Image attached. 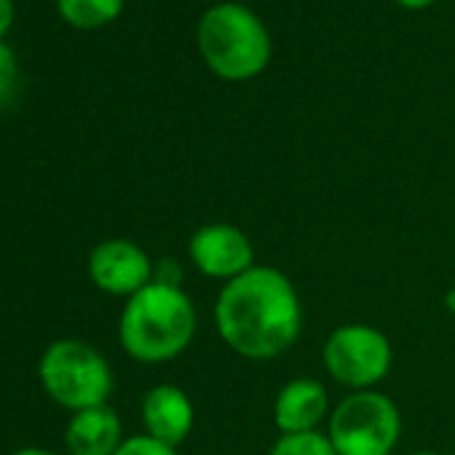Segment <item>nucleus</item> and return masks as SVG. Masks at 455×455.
Returning a JSON list of instances; mask_svg holds the SVG:
<instances>
[{
  "mask_svg": "<svg viewBox=\"0 0 455 455\" xmlns=\"http://www.w3.org/2000/svg\"><path fill=\"white\" fill-rule=\"evenodd\" d=\"M322 359L332 380L354 391H367L391 372L394 351L380 330L370 324H343L330 332Z\"/></svg>",
  "mask_w": 455,
  "mask_h": 455,
  "instance_id": "6",
  "label": "nucleus"
},
{
  "mask_svg": "<svg viewBox=\"0 0 455 455\" xmlns=\"http://www.w3.org/2000/svg\"><path fill=\"white\" fill-rule=\"evenodd\" d=\"M38 378L44 391L73 412L108 404L113 394V370L108 359L78 338L49 343L38 362Z\"/></svg>",
  "mask_w": 455,
  "mask_h": 455,
  "instance_id": "4",
  "label": "nucleus"
},
{
  "mask_svg": "<svg viewBox=\"0 0 455 455\" xmlns=\"http://www.w3.org/2000/svg\"><path fill=\"white\" fill-rule=\"evenodd\" d=\"M142 423H145V434L177 447L193 431L196 410L190 396L180 386L158 383L142 399Z\"/></svg>",
  "mask_w": 455,
  "mask_h": 455,
  "instance_id": "9",
  "label": "nucleus"
},
{
  "mask_svg": "<svg viewBox=\"0 0 455 455\" xmlns=\"http://www.w3.org/2000/svg\"><path fill=\"white\" fill-rule=\"evenodd\" d=\"M190 263L209 279L231 282L255 268V247L236 225L209 222L188 239Z\"/></svg>",
  "mask_w": 455,
  "mask_h": 455,
  "instance_id": "7",
  "label": "nucleus"
},
{
  "mask_svg": "<svg viewBox=\"0 0 455 455\" xmlns=\"http://www.w3.org/2000/svg\"><path fill=\"white\" fill-rule=\"evenodd\" d=\"M14 25V0H0V41L9 36Z\"/></svg>",
  "mask_w": 455,
  "mask_h": 455,
  "instance_id": "16",
  "label": "nucleus"
},
{
  "mask_svg": "<svg viewBox=\"0 0 455 455\" xmlns=\"http://www.w3.org/2000/svg\"><path fill=\"white\" fill-rule=\"evenodd\" d=\"M156 276V266L148 252L129 239H105L89 252V279L97 290L132 298L145 290Z\"/></svg>",
  "mask_w": 455,
  "mask_h": 455,
  "instance_id": "8",
  "label": "nucleus"
},
{
  "mask_svg": "<svg viewBox=\"0 0 455 455\" xmlns=\"http://www.w3.org/2000/svg\"><path fill=\"white\" fill-rule=\"evenodd\" d=\"M12 455H57V452H52L46 447H22V450H17Z\"/></svg>",
  "mask_w": 455,
  "mask_h": 455,
  "instance_id": "18",
  "label": "nucleus"
},
{
  "mask_svg": "<svg viewBox=\"0 0 455 455\" xmlns=\"http://www.w3.org/2000/svg\"><path fill=\"white\" fill-rule=\"evenodd\" d=\"M126 0H57L60 17L76 30H97L116 22Z\"/></svg>",
  "mask_w": 455,
  "mask_h": 455,
  "instance_id": "12",
  "label": "nucleus"
},
{
  "mask_svg": "<svg viewBox=\"0 0 455 455\" xmlns=\"http://www.w3.org/2000/svg\"><path fill=\"white\" fill-rule=\"evenodd\" d=\"M121 442L124 426L110 404L73 412L65 428V444L70 455H116Z\"/></svg>",
  "mask_w": 455,
  "mask_h": 455,
  "instance_id": "11",
  "label": "nucleus"
},
{
  "mask_svg": "<svg viewBox=\"0 0 455 455\" xmlns=\"http://www.w3.org/2000/svg\"><path fill=\"white\" fill-rule=\"evenodd\" d=\"M196 306L177 284L150 282L121 311L118 338L124 351L145 364L177 359L196 338Z\"/></svg>",
  "mask_w": 455,
  "mask_h": 455,
  "instance_id": "2",
  "label": "nucleus"
},
{
  "mask_svg": "<svg viewBox=\"0 0 455 455\" xmlns=\"http://www.w3.org/2000/svg\"><path fill=\"white\" fill-rule=\"evenodd\" d=\"M206 68L222 81H252L271 62V36L260 17L242 4H217L204 12L196 30Z\"/></svg>",
  "mask_w": 455,
  "mask_h": 455,
  "instance_id": "3",
  "label": "nucleus"
},
{
  "mask_svg": "<svg viewBox=\"0 0 455 455\" xmlns=\"http://www.w3.org/2000/svg\"><path fill=\"white\" fill-rule=\"evenodd\" d=\"M410 455H442V452H434V450H418V452H410Z\"/></svg>",
  "mask_w": 455,
  "mask_h": 455,
  "instance_id": "20",
  "label": "nucleus"
},
{
  "mask_svg": "<svg viewBox=\"0 0 455 455\" xmlns=\"http://www.w3.org/2000/svg\"><path fill=\"white\" fill-rule=\"evenodd\" d=\"M394 4H399L402 9H410V12H420V9L434 6L436 0H394Z\"/></svg>",
  "mask_w": 455,
  "mask_h": 455,
  "instance_id": "17",
  "label": "nucleus"
},
{
  "mask_svg": "<svg viewBox=\"0 0 455 455\" xmlns=\"http://www.w3.org/2000/svg\"><path fill=\"white\" fill-rule=\"evenodd\" d=\"M330 412V396L316 378H292L274 399V423L282 434L316 431Z\"/></svg>",
  "mask_w": 455,
  "mask_h": 455,
  "instance_id": "10",
  "label": "nucleus"
},
{
  "mask_svg": "<svg viewBox=\"0 0 455 455\" xmlns=\"http://www.w3.org/2000/svg\"><path fill=\"white\" fill-rule=\"evenodd\" d=\"M447 308H450V311H455V292H450V295H447Z\"/></svg>",
  "mask_w": 455,
  "mask_h": 455,
  "instance_id": "19",
  "label": "nucleus"
},
{
  "mask_svg": "<svg viewBox=\"0 0 455 455\" xmlns=\"http://www.w3.org/2000/svg\"><path fill=\"white\" fill-rule=\"evenodd\" d=\"M20 86H22L20 60L6 41H0V110H6L17 102Z\"/></svg>",
  "mask_w": 455,
  "mask_h": 455,
  "instance_id": "14",
  "label": "nucleus"
},
{
  "mask_svg": "<svg viewBox=\"0 0 455 455\" xmlns=\"http://www.w3.org/2000/svg\"><path fill=\"white\" fill-rule=\"evenodd\" d=\"M214 324L225 346L244 359L266 362L290 351L303 332V306L287 274L255 266L225 282L214 303Z\"/></svg>",
  "mask_w": 455,
  "mask_h": 455,
  "instance_id": "1",
  "label": "nucleus"
},
{
  "mask_svg": "<svg viewBox=\"0 0 455 455\" xmlns=\"http://www.w3.org/2000/svg\"><path fill=\"white\" fill-rule=\"evenodd\" d=\"M116 455H177V447L150 436V434H137L121 442Z\"/></svg>",
  "mask_w": 455,
  "mask_h": 455,
  "instance_id": "15",
  "label": "nucleus"
},
{
  "mask_svg": "<svg viewBox=\"0 0 455 455\" xmlns=\"http://www.w3.org/2000/svg\"><path fill=\"white\" fill-rule=\"evenodd\" d=\"M399 434L396 402L375 388L348 394L327 418V436L338 455H391Z\"/></svg>",
  "mask_w": 455,
  "mask_h": 455,
  "instance_id": "5",
  "label": "nucleus"
},
{
  "mask_svg": "<svg viewBox=\"0 0 455 455\" xmlns=\"http://www.w3.org/2000/svg\"><path fill=\"white\" fill-rule=\"evenodd\" d=\"M268 455H338L330 436L322 431L282 434Z\"/></svg>",
  "mask_w": 455,
  "mask_h": 455,
  "instance_id": "13",
  "label": "nucleus"
}]
</instances>
